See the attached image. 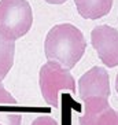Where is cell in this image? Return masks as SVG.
<instances>
[{
	"mask_svg": "<svg viewBox=\"0 0 118 125\" xmlns=\"http://www.w3.org/2000/svg\"><path fill=\"white\" fill-rule=\"evenodd\" d=\"M87 41L82 32L71 23L55 25L45 37L44 51L48 61L59 63L65 69H73L82 58Z\"/></svg>",
	"mask_w": 118,
	"mask_h": 125,
	"instance_id": "obj_1",
	"label": "cell"
},
{
	"mask_svg": "<svg viewBox=\"0 0 118 125\" xmlns=\"http://www.w3.org/2000/svg\"><path fill=\"white\" fill-rule=\"evenodd\" d=\"M115 89L118 92V73H117V78H115Z\"/></svg>",
	"mask_w": 118,
	"mask_h": 125,
	"instance_id": "obj_11",
	"label": "cell"
},
{
	"mask_svg": "<svg viewBox=\"0 0 118 125\" xmlns=\"http://www.w3.org/2000/svg\"><path fill=\"white\" fill-rule=\"evenodd\" d=\"M0 125H3V124H0Z\"/></svg>",
	"mask_w": 118,
	"mask_h": 125,
	"instance_id": "obj_12",
	"label": "cell"
},
{
	"mask_svg": "<svg viewBox=\"0 0 118 125\" xmlns=\"http://www.w3.org/2000/svg\"><path fill=\"white\" fill-rule=\"evenodd\" d=\"M40 88L45 102L52 107H59V94L62 91L76 94V83L69 69L48 61L40 69Z\"/></svg>",
	"mask_w": 118,
	"mask_h": 125,
	"instance_id": "obj_3",
	"label": "cell"
},
{
	"mask_svg": "<svg viewBox=\"0 0 118 125\" xmlns=\"http://www.w3.org/2000/svg\"><path fill=\"white\" fill-rule=\"evenodd\" d=\"M114 0H74L78 14L87 19H98L110 12Z\"/></svg>",
	"mask_w": 118,
	"mask_h": 125,
	"instance_id": "obj_8",
	"label": "cell"
},
{
	"mask_svg": "<svg viewBox=\"0 0 118 125\" xmlns=\"http://www.w3.org/2000/svg\"><path fill=\"white\" fill-rule=\"evenodd\" d=\"M32 125H58V122L49 115H40L32 122Z\"/></svg>",
	"mask_w": 118,
	"mask_h": 125,
	"instance_id": "obj_9",
	"label": "cell"
},
{
	"mask_svg": "<svg viewBox=\"0 0 118 125\" xmlns=\"http://www.w3.org/2000/svg\"><path fill=\"white\" fill-rule=\"evenodd\" d=\"M110 94V77L107 70L102 66H93L78 80V95L82 102L89 98L108 99Z\"/></svg>",
	"mask_w": 118,
	"mask_h": 125,
	"instance_id": "obj_5",
	"label": "cell"
},
{
	"mask_svg": "<svg viewBox=\"0 0 118 125\" xmlns=\"http://www.w3.org/2000/svg\"><path fill=\"white\" fill-rule=\"evenodd\" d=\"M33 23V11L28 0H0V30L10 39L25 36Z\"/></svg>",
	"mask_w": 118,
	"mask_h": 125,
	"instance_id": "obj_2",
	"label": "cell"
},
{
	"mask_svg": "<svg viewBox=\"0 0 118 125\" xmlns=\"http://www.w3.org/2000/svg\"><path fill=\"white\" fill-rule=\"evenodd\" d=\"M45 1H48V3H51V4H62L66 0H45Z\"/></svg>",
	"mask_w": 118,
	"mask_h": 125,
	"instance_id": "obj_10",
	"label": "cell"
},
{
	"mask_svg": "<svg viewBox=\"0 0 118 125\" xmlns=\"http://www.w3.org/2000/svg\"><path fill=\"white\" fill-rule=\"evenodd\" d=\"M22 114L18 110V102L7 92L0 81V124L3 125H21Z\"/></svg>",
	"mask_w": 118,
	"mask_h": 125,
	"instance_id": "obj_7",
	"label": "cell"
},
{
	"mask_svg": "<svg viewBox=\"0 0 118 125\" xmlns=\"http://www.w3.org/2000/svg\"><path fill=\"white\" fill-rule=\"evenodd\" d=\"M78 121L80 125H118V111L107 98H89L84 100V114Z\"/></svg>",
	"mask_w": 118,
	"mask_h": 125,
	"instance_id": "obj_6",
	"label": "cell"
},
{
	"mask_svg": "<svg viewBox=\"0 0 118 125\" xmlns=\"http://www.w3.org/2000/svg\"><path fill=\"white\" fill-rule=\"evenodd\" d=\"M91 43L106 66H118V30L115 28L108 25L95 26L91 32Z\"/></svg>",
	"mask_w": 118,
	"mask_h": 125,
	"instance_id": "obj_4",
	"label": "cell"
}]
</instances>
